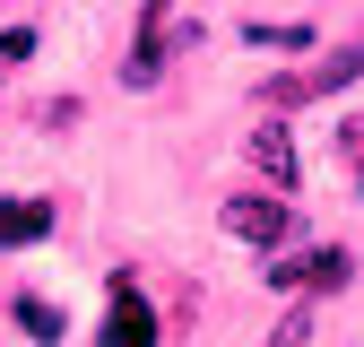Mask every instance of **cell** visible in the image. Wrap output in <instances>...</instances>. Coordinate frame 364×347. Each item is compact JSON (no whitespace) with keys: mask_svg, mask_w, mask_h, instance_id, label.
Segmentation results:
<instances>
[{"mask_svg":"<svg viewBox=\"0 0 364 347\" xmlns=\"http://www.w3.org/2000/svg\"><path fill=\"white\" fill-rule=\"evenodd\" d=\"M18 330H26L35 347H53V338H61L70 321H61V304H43V295H18Z\"/></svg>","mask_w":364,"mask_h":347,"instance_id":"6","label":"cell"},{"mask_svg":"<svg viewBox=\"0 0 364 347\" xmlns=\"http://www.w3.org/2000/svg\"><path fill=\"white\" fill-rule=\"evenodd\" d=\"M355 191H364V174H355Z\"/></svg>","mask_w":364,"mask_h":347,"instance_id":"11","label":"cell"},{"mask_svg":"<svg viewBox=\"0 0 364 347\" xmlns=\"http://www.w3.org/2000/svg\"><path fill=\"white\" fill-rule=\"evenodd\" d=\"M35 53V26H9V35H0V61H26Z\"/></svg>","mask_w":364,"mask_h":347,"instance_id":"10","label":"cell"},{"mask_svg":"<svg viewBox=\"0 0 364 347\" xmlns=\"http://www.w3.org/2000/svg\"><path fill=\"white\" fill-rule=\"evenodd\" d=\"M347 269H355L347 252H269V287L278 295H330V287H347Z\"/></svg>","mask_w":364,"mask_h":347,"instance_id":"1","label":"cell"},{"mask_svg":"<svg viewBox=\"0 0 364 347\" xmlns=\"http://www.w3.org/2000/svg\"><path fill=\"white\" fill-rule=\"evenodd\" d=\"M347 78H364V43H347V53H330V61L312 70L304 87H312V96H321V87H347Z\"/></svg>","mask_w":364,"mask_h":347,"instance_id":"7","label":"cell"},{"mask_svg":"<svg viewBox=\"0 0 364 347\" xmlns=\"http://www.w3.org/2000/svg\"><path fill=\"white\" fill-rule=\"evenodd\" d=\"M243 43H260V53H312V26H243Z\"/></svg>","mask_w":364,"mask_h":347,"instance_id":"8","label":"cell"},{"mask_svg":"<svg viewBox=\"0 0 364 347\" xmlns=\"http://www.w3.org/2000/svg\"><path fill=\"white\" fill-rule=\"evenodd\" d=\"M225 235H243V243H295V208L287 200H260V191H235V200H225Z\"/></svg>","mask_w":364,"mask_h":347,"instance_id":"2","label":"cell"},{"mask_svg":"<svg viewBox=\"0 0 364 347\" xmlns=\"http://www.w3.org/2000/svg\"><path fill=\"white\" fill-rule=\"evenodd\" d=\"M35 235H53V208L43 200H0V243H35Z\"/></svg>","mask_w":364,"mask_h":347,"instance_id":"5","label":"cell"},{"mask_svg":"<svg viewBox=\"0 0 364 347\" xmlns=\"http://www.w3.org/2000/svg\"><path fill=\"white\" fill-rule=\"evenodd\" d=\"M243 156L260 165V183H269V191H295V174H304V148H295V130H287V122H260Z\"/></svg>","mask_w":364,"mask_h":347,"instance_id":"3","label":"cell"},{"mask_svg":"<svg viewBox=\"0 0 364 347\" xmlns=\"http://www.w3.org/2000/svg\"><path fill=\"white\" fill-rule=\"evenodd\" d=\"M260 347H312V313H304V304H295V313H287V321H278V330H269V338H260Z\"/></svg>","mask_w":364,"mask_h":347,"instance_id":"9","label":"cell"},{"mask_svg":"<svg viewBox=\"0 0 364 347\" xmlns=\"http://www.w3.org/2000/svg\"><path fill=\"white\" fill-rule=\"evenodd\" d=\"M105 338H113V347H148V338H156V313L139 304V287H122V295H113V321H105Z\"/></svg>","mask_w":364,"mask_h":347,"instance_id":"4","label":"cell"}]
</instances>
